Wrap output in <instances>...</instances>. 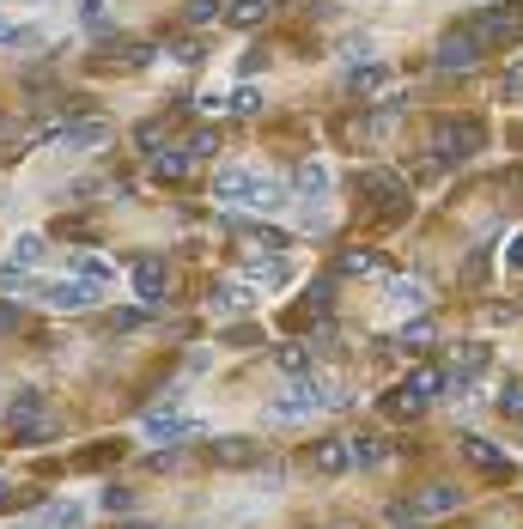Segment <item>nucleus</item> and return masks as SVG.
<instances>
[{
  "label": "nucleus",
  "instance_id": "obj_23",
  "mask_svg": "<svg viewBox=\"0 0 523 529\" xmlns=\"http://www.w3.org/2000/svg\"><path fill=\"white\" fill-rule=\"evenodd\" d=\"M67 274H73V280H92V286H104V292H110V280H116V268H110L98 250H86V256H67Z\"/></svg>",
  "mask_w": 523,
  "mask_h": 529
},
{
  "label": "nucleus",
  "instance_id": "obj_6",
  "mask_svg": "<svg viewBox=\"0 0 523 529\" xmlns=\"http://www.w3.org/2000/svg\"><path fill=\"white\" fill-rule=\"evenodd\" d=\"M7 426H13L19 444H43V438L55 432V420H49V408H43L37 390H19V396L7 402Z\"/></svg>",
  "mask_w": 523,
  "mask_h": 529
},
{
  "label": "nucleus",
  "instance_id": "obj_18",
  "mask_svg": "<svg viewBox=\"0 0 523 529\" xmlns=\"http://www.w3.org/2000/svg\"><path fill=\"white\" fill-rule=\"evenodd\" d=\"M317 475H347L353 469V450H347V438H323V444H311V457H305Z\"/></svg>",
  "mask_w": 523,
  "mask_h": 529
},
{
  "label": "nucleus",
  "instance_id": "obj_36",
  "mask_svg": "<svg viewBox=\"0 0 523 529\" xmlns=\"http://www.w3.org/2000/svg\"><path fill=\"white\" fill-rule=\"evenodd\" d=\"M444 171H451V165H444V159H438V153H426V159H420V165H414V183H438V177H444Z\"/></svg>",
  "mask_w": 523,
  "mask_h": 529
},
{
  "label": "nucleus",
  "instance_id": "obj_39",
  "mask_svg": "<svg viewBox=\"0 0 523 529\" xmlns=\"http://www.w3.org/2000/svg\"><path fill=\"white\" fill-rule=\"evenodd\" d=\"M159 146H165V128L146 122V128H140V153H159Z\"/></svg>",
  "mask_w": 523,
  "mask_h": 529
},
{
  "label": "nucleus",
  "instance_id": "obj_43",
  "mask_svg": "<svg viewBox=\"0 0 523 529\" xmlns=\"http://www.w3.org/2000/svg\"><path fill=\"white\" fill-rule=\"evenodd\" d=\"M122 529H153V523H134V517H122Z\"/></svg>",
  "mask_w": 523,
  "mask_h": 529
},
{
  "label": "nucleus",
  "instance_id": "obj_27",
  "mask_svg": "<svg viewBox=\"0 0 523 529\" xmlns=\"http://www.w3.org/2000/svg\"><path fill=\"white\" fill-rule=\"evenodd\" d=\"M384 268H390V262H384L378 250H347V256H341V274H353V280H365V274H384Z\"/></svg>",
  "mask_w": 523,
  "mask_h": 529
},
{
  "label": "nucleus",
  "instance_id": "obj_42",
  "mask_svg": "<svg viewBox=\"0 0 523 529\" xmlns=\"http://www.w3.org/2000/svg\"><path fill=\"white\" fill-rule=\"evenodd\" d=\"M13 323H19V317H13V305H0V329H13Z\"/></svg>",
  "mask_w": 523,
  "mask_h": 529
},
{
  "label": "nucleus",
  "instance_id": "obj_25",
  "mask_svg": "<svg viewBox=\"0 0 523 529\" xmlns=\"http://www.w3.org/2000/svg\"><path fill=\"white\" fill-rule=\"evenodd\" d=\"M463 457H469L475 469H487V475H499V469H505V450H499V444H487V438H475V432L463 438Z\"/></svg>",
  "mask_w": 523,
  "mask_h": 529
},
{
  "label": "nucleus",
  "instance_id": "obj_45",
  "mask_svg": "<svg viewBox=\"0 0 523 529\" xmlns=\"http://www.w3.org/2000/svg\"><path fill=\"white\" fill-rule=\"evenodd\" d=\"M0 37H7V19H0Z\"/></svg>",
  "mask_w": 523,
  "mask_h": 529
},
{
  "label": "nucleus",
  "instance_id": "obj_31",
  "mask_svg": "<svg viewBox=\"0 0 523 529\" xmlns=\"http://www.w3.org/2000/svg\"><path fill=\"white\" fill-rule=\"evenodd\" d=\"M244 457H256V438H219L213 444V463H244Z\"/></svg>",
  "mask_w": 523,
  "mask_h": 529
},
{
  "label": "nucleus",
  "instance_id": "obj_12",
  "mask_svg": "<svg viewBox=\"0 0 523 529\" xmlns=\"http://www.w3.org/2000/svg\"><path fill=\"white\" fill-rule=\"evenodd\" d=\"M256 298H262V292H256L250 280H219L213 298H207V311H213V317H238V311H256Z\"/></svg>",
  "mask_w": 523,
  "mask_h": 529
},
{
  "label": "nucleus",
  "instance_id": "obj_14",
  "mask_svg": "<svg viewBox=\"0 0 523 529\" xmlns=\"http://www.w3.org/2000/svg\"><path fill=\"white\" fill-rule=\"evenodd\" d=\"M390 420H420L426 414V390L414 384V377H408V384H396V390H384V402H378Z\"/></svg>",
  "mask_w": 523,
  "mask_h": 529
},
{
  "label": "nucleus",
  "instance_id": "obj_19",
  "mask_svg": "<svg viewBox=\"0 0 523 529\" xmlns=\"http://www.w3.org/2000/svg\"><path fill=\"white\" fill-rule=\"evenodd\" d=\"M347 450H353V469H384V463H390V444H384L378 432H353Z\"/></svg>",
  "mask_w": 523,
  "mask_h": 529
},
{
  "label": "nucleus",
  "instance_id": "obj_32",
  "mask_svg": "<svg viewBox=\"0 0 523 529\" xmlns=\"http://www.w3.org/2000/svg\"><path fill=\"white\" fill-rule=\"evenodd\" d=\"M146 323H153V305H128V311H116V317H110V329H116V335H122V329L134 335V329H146Z\"/></svg>",
  "mask_w": 523,
  "mask_h": 529
},
{
  "label": "nucleus",
  "instance_id": "obj_29",
  "mask_svg": "<svg viewBox=\"0 0 523 529\" xmlns=\"http://www.w3.org/2000/svg\"><path fill=\"white\" fill-rule=\"evenodd\" d=\"M0 49H43V25H7V37H0Z\"/></svg>",
  "mask_w": 523,
  "mask_h": 529
},
{
  "label": "nucleus",
  "instance_id": "obj_10",
  "mask_svg": "<svg viewBox=\"0 0 523 529\" xmlns=\"http://www.w3.org/2000/svg\"><path fill=\"white\" fill-rule=\"evenodd\" d=\"M128 280H134V292H140V305H159L165 298V286H171V268H165V256H134L128 262Z\"/></svg>",
  "mask_w": 523,
  "mask_h": 529
},
{
  "label": "nucleus",
  "instance_id": "obj_3",
  "mask_svg": "<svg viewBox=\"0 0 523 529\" xmlns=\"http://www.w3.org/2000/svg\"><path fill=\"white\" fill-rule=\"evenodd\" d=\"M432 153H438L444 165L475 159V153H481V128H475L469 116H438V122H432Z\"/></svg>",
  "mask_w": 523,
  "mask_h": 529
},
{
  "label": "nucleus",
  "instance_id": "obj_28",
  "mask_svg": "<svg viewBox=\"0 0 523 529\" xmlns=\"http://www.w3.org/2000/svg\"><path fill=\"white\" fill-rule=\"evenodd\" d=\"M226 19H232L238 31H256V25L268 19V0H232V7H226Z\"/></svg>",
  "mask_w": 523,
  "mask_h": 529
},
{
  "label": "nucleus",
  "instance_id": "obj_15",
  "mask_svg": "<svg viewBox=\"0 0 523 529\" xmlns=\"http://www.w3.org/2000/svg\"><path fill=\"white\" fill-rule=\"evenodd\" d=\"M292 195L305 201V207H323V195H329V165H323V159L298 165V171H292Z\"/></svg>",
  "mask_w": 523,
  "mask_h": 529
},
{
  "label": "nucleus",
  "instance_id": "obj_16",
  "mask_svg": "<svg viewBox=\"0 0 523 529\" xmlns=\"http://www.w3.org/2000/svg\"><path fill=\"white\" fill-rule=\"evenodd\" d=\"M457 505H463V493H457L451 481H432V487H420V493H414V511H420V523H426V517H451Z\"/></svg>",
  "mask_w": 523,
  "mask_h": 529
},
{
  "label": "nucleus",
  "instance_id": "obj_8",
  "mask_svg": "<svg viewBox=\"0 0 523 529\" xmlns=\"http://www.w3.org/2000/svg\"><path fill=\"white\" fill-rule=\"evenodd\" d=\"M481 55H487V43H481L475 31H444V37H438V49H432V67L457 80V73H469Z\"/></svg>",
  "mask_w": 523,
  "mask_h": 529
},
{
  "label": "nucleus",
  "instance_id": "obj_40",
  "mask_svg": "<svg viewBox=\"0 0 523 529\" xmlns=\"http://www.w3.org/2000/svg\"><path fill=\"white\" fill-rule=\"evenodd\" d=\"M104 505H110V511H134V493H128V487H104Z\"/></svg>",
  "mask_w": 523,
  "mask_h": 529
},
{
  "label": "nucleus",
  "instance_id": "obj_26",
  "mask_svg": "<svg viewBox=\"0 0 523 529\" xmlns=\"http://www.w3.org/2000/svg\"><path fill=\"white\" fill-rule=\"evenodd\" d=\"M347 86H353L359 98H378V92L390 86V67H384V61H365V67H353V80H347Z\"/></svg>",
  "mask_w": 523,
  "mask_h": 529
},
{
  "label": "nucleus",
  "instance_id": "obj_38",
  "mask_svg": "<svg viewBox=\"0 0 523 529\" xmlns=\"http://www.w3.org/2000/svg\"><path fill=\"white\" fill-rule=\"evenodd\" d=\"M499 408H505L511 420H523V384H505V396H499Z\"/></svg>",
  "mask_w": 523,
  "mask_h": 529
},
{
  "label": "nucleus",
  "instance_id": "obj_34",
  "mask_svg": "<svg viewBox=\"0 0 523 529\" xmlns=\"http://www.w3.org/2000/svg\"><path fill=\"white\" fill-rule=\"evenodd\" d=\"M219 13H226V0H189V7H183V19H189V25H213Z\"/></svg>",
  "mask_w": 523,
  "mask_h": 529
},
{
  "label": "nucleus",
  "instance_id": "obj_30",
  "mask_svg": "<svg viewBox=\"0 0 523 529\" xmlns=\"http://www.w3.org/2000/svg\"><path fill=\"white\" fill-rule=\"evenodd\" d=\"M226 116H262V92H256V86L226 92Z\"/></svg>",
  "mask_w": 523,
  "mask_h": 529
},
{
  "label": "nucleus",
  "instance_id": "obj_2",
  "mask_svg": "<svg viewBox=\"0 0 523 529\" xmlns=\"http://www.w3.org/2000/svg\"><path fill=\"white\" fill-rule=\"evenodd\" d=\"M323 402H329V390H323V377H298V384H286L280 396H274V426H305L311 414H323Z\"/></svg>",
  "mask_w": 523,
  "mask_h": 529
},
{
  "label": "nucleus",
  "instance_id": "obj_33",
  "mask_svg": "<svg viewBox=\"0 0 523 529\" xmlns=\"http://www.w3.org/2000/svg\"><path fill=\"white\" fill-rule=\"evenodd\" d=\"M165 55H171L177 67H195V61H201V37H171V43H165Z\"/></svg>",
  "mask_w": 523,
  "mask_h": 529
},
{
  "label": "nucleus",
  "instance_id": "obj_5",
  "mask_svg": "<svg viewBox=\"0 0 523 529\" xmlns=\"http://www.w3.org/2000/svg\"><path fill=\"white\" fill-rule=\"evenodd\" d=\"M37 262H43V238L37 232H19L7 244V256H0V292H25L31 274H37Z\"/></svg>",
  "mask_w": 523,
  "mask_h": 529
},
{
  "label": "nucleus",
  "instance_id": "obj_1",
  "mask_svg": "<svg viewBox=\"0 0 523 529\" xmlns=\"http://www.w3.org/2000/svg\"><path fill=\"white\" fill-rule=\"evenodd\" d=\"M286 183L274 171H256V165H219L213 171V201L219 207H250V213H280L286 207Z\"/></svg>",
  "mask_w": 523,
  "mask_h": 529
},
{
  "label": "nucleus",
  "instance_id": "obj_35",
  "mask_svg": "<svg viewBox=\"0 0 523 529\" xmlns=\"http://www.w3.org/2000/svg\"><path fill=\"white\" fill-rule=\"evenodd\" d=\"M183 146H189L195 159H213V153H219V128H195V134H189Z\"/></svg>",
  "mask_w": 523,
  "mask_h": 529
},
{
  "label": "nucleus",
  "instance_id": "obj_41",
  "mask_svg": "<svg viewBox=\"0 0 523 529\" xmlns=\"http://www.w3.org/2000/svg\"><path fill=\"white\" fill-rule=\"evenodd\" d=\"M505 268L523 274V238H505Z\"/></svg>",
  "mask_w": 523,
  "mask_h": 529
},
{
  "label": "nucleus",
  "instance_id": "obj_11",
  "mask_svg": "<svg viewBox=\"0 0 523 529\" xmlns=\"http://www.w3.org/2000/svg\"><path fill=\"white\" fill-rule=\"evenodd\" d=\"M517 31H523V0H493V7L481 13V25H475L481 43H511Z\"/></svg>",
  "mask_w": 523,
  "mask_h": 529
},
{
  "label": "nucleus",
  "instance_id": "obj_17",
  "mask_svg": "<svg viewBox=\"0 0 523 529\" xmlns=\"http://www.w3.org/2000/svg\"><path fill=\"white\" fill-rule=\"evenodd\" d=\"M140 426H146V438H165V444H171V438H195V432H201V420H195V414H171V408L146 414Z\"/></svg>",
  "mask_w": 523,
  "mask_h": 529
},
{
  "label": "nucleus",
  "instance_id": "obj_4",
  "mask_svg": "<svg viewBox=\"0 0 523 529\" xmlns=\"http://www.w3.org/2000/svg\"><path fill=\"white\" fill-rule=\"evenodd\" d=\"M31 292L43 298L49 311H67V317H73V311L86 317V311H98V305H104V286H92V280H73V274H67V280H37Z\"/></svg>",
  "mask_w": 523,
  "mask_h": 529
},
{
  "label": "nucleus",
  "instance_id": "obj_13",
  "mask_svg": "<svg viewBox=\"0 0 523 529\" xmlns=\"http://www.w3.org/2000/svg\"><path fill=\"white\" fill-rule=\"evenodd\" d=\"M61 146H73V153H92V146H104L110 140V122L104 116H73V122H61V134H55Z\"/></svg>",
  "mask_w": 523,
  "mask_h": 529
},
{
  "label": "nucleus",
  "instance_id": "obj_22",
  "mask_svg": "<svg viewBox=\"0 0 523 529\" xmlns=\"http://www.w3.org/2000/svg\"><path fill=\"white\" fill-rule=\"evenodd\" d=\"M153 171H159L165 183H183V177L195 171V153H189V146H159V153H153Z\"/></svg>",
  "mask_w": 523,
  "mask_h": 529
},
{
  "label": "nucleus",
  "instance_id": "obj_7",
  "mask_svg": "<svg viewBox=\"0 0 523 529\" xmlns=\"http://www.w3.org/2000/svg\"><path fill=\"white\" fill-rule=\"evenodd\" d=\"M244 280H250L256 292H286V286L298 280V262H292L286 250H250V262H244Z\"/></svg>",
  "mask_w": 523,
  "mask_h": 529
},
{
  "label": "nucleus",
  "instance_id": "obj_21",
  "mask_svg": "<svg viewBox=\"0 0 523 529\" xmlns=\"http://www.w3.org/2000/svg\"><path fill=\"white\" fill-rule=\"evenodd\" d=\"M426 298H432L426 280H414V274H396V280H390V305H396V311H414V317H420Z\"/></svg>",
  "mask_w": 523,
  "mask_h": 529
},
{
  "label": "nucleus",
  "instance_id": "obj_44",
  "mask_svg": "<svg viewBox=\"0 0 523 529\" xmlns=\"http://www.w3.org/2000/svg\"><path fill=\"white\" fill-rule=\"evenodd\" d=\"M7 499H13V487H7V481H0V505H7Z\"/></svg>",
  "mask_w": 523,
  "mask_h": 529
},
{
  "label": "nucleus",
  "instance_id": "obj_24",
  "mask_svg": "<svg viewBox=\"0 0 523 529\" xmlns=\"http://www.w3.org/2000/svg\"><path fill=\"white\" fill-rule=\"evenodd\" d=\"M37 523H43V529H86V505H80V499H55Z\"/></svg>",
  "mask_w": 523,
  "mask_h": 529
},
{
  "label": "nucleus",
  "instance_id": "obj_9",
  "mask_svg": "<svg viewBox=\"0 0 523 529\" xmlns=\"http://www.w3.org/2000/svg\"><path fill=\"white\" fill-rule=\"evenodd\" d=\"M365 201L378 207L384 219H402V213H408V183H402L390 165H371V171H365Z\"/></svg>",
  "mask_w": 523,
  "mask_h": 529
},
{
  "label": "nucleus",
  "instance_id": "obj_20",
  "mask_svg": "<svg viewBox=\"0 0 523 529\" xmlns=\"http://www.w3.org/2000/svg\"><path fill=\"white\" fill-rule=\"evenodd\" d=\"M274 365H280V377H286V384H298V377H317L311 365V347H298V341H286V347H274Z\"/></svg>",
  "mask_w": 523,
  "mask_h": 529
},
{
  "label": "nucleus",
  "instance_id": "obj_37",
  "mask_svg": "<svg viewBox=\"0 0 523 529\" xmlns=\"http://www.w3.org/2000/svg\"><path fill=\"white\" fill-rule=\"evenodd\" d=\"M426 341H432V323H426V317H414V323L402 329V347H426Z\"/></svg>",
  "mask_w": 523,
  "mask_h": 529
}]
</instances>
